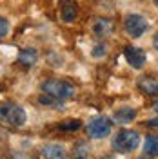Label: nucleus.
Returning <instances> with one entry per match:
<instances>
[{"label": "nucleus", "mask_w": 158, "mask_h": 159, "mask_svg": "<svg viewBox=\"0 0 158 159\" xmlns=\"http://www.w3.org/2000/svg\"><path fill=\"white\" fill-rule=\"evenodd\" d=\"M42 90L46 94H49L51 98L58 99V101H66L75 96V87L67 83V81H62V80H47L42 83Z\"/></svg>", "instance_id": "nucleus-1"}, {"label": "nucleus", "mask_w": 158, "mask_h": 159, "mask_svg": "<svg viewBox=\"0 0 158 159\" xmlns=\"http://www.w3.org/2000/svg\"><path fill=\"white\" fill-rule=\"evenodd\" d=\"M0 121L11 127H22L26 123V110L17 103L4 101L0 103Z\"/></svg>", "instance_id": "nucleus-2"}, {"label": "nucleus", "mask_w": 158, "mask_h": 159, "mask_svg": "<svg viewBox=\"0 0 158 159\" xmlns=\"http://www.w3.org/2000/svg\"><path fill=\"white\" fill-rule=\"evenodd\" d=\"M140 145V134L135 130H120L118 134L113 138V148L116 150L118 154H127L133 152Z\"/></svg>", "instance_id": "nucleus-3"}, {"label": "nucleus", "mask_w": 158, "mask_h": 159, "mask_svg": "<svg viewBox=\"0 0 158 159\" xmlns=\"http://www.w3.org/2000/svg\"><path fill=\"white\" fill-rule=\"evenodd\" d=\"M113 130V123L111 119L106 118V116H98V118L91 119L86 127V132H87L89 138L93 139H102V138H107Z\"/></svg>", "instance_id": "nucleus-4"}, {"label": "nucleus", "mask_w": 158, "mask_h": 159, "mask_svg": "<svg viewBox=\"0 0 158 159\" xmlns=\"http://www.w3.org/2000/svg\"><path fill=\"white\" fill-rule=\"evenodd\" d=\"M149 24L147 20L144 18L142 15H127L126 22H124V29L131 38H140L146 31H147Z\"/></svg>", "instance_id": "nucleus-5"}, {"label": "nucleus", "mask_w": 158, "mask_h": 159, "mask_svg": "<svg viewBox=\"0 0 158 159\" xmlns=\"http://www.w3.org/2000/svg\"><path fill=\"white\" fill-rule=\"evenodd\" d=\"M124 54H126V60H127V63L133 69H142L146 65V61H147L146 51L140 49V47H135V45H127L124 49Z\"/></svg>", "instance_id": "nucleus-6"}, {"label": "nucleus", "mask_w": 158, "mask_h": 159, "mask_svg": "<svg viewBox=\"0 0 158 159\" xmlns=\"http://www.w3.org/2000/svg\"><path fill=\"white\" fill-rule=\"evenodd\" d=\"M42 157L44 159H67L66 148L58 143H49L42 148Z\"/></svg>", "instance_id": "nucleus-7"}, {"label": "nucleus", "mask_w": 158, "mask_h": 159, "mask_svg": "<svg viewBox=\"0 0 158 159\" xmlns=\"http://www.w3.org/2000/svg\"><path fill=\"white\" fill-rule=\"evenodd\" d=\"M113 118H115V121L120 123V125L131 123L133 119L136 118V109H133V107H122V109H118L113 114Z\"/></svg>", "instance_id": "nucleus-8"}, {"label": "nucleus", "mask_w": 158, "mask_h": 159, "mask_svg": "<svg viewBox=\"0 0 158 159\" xmlns=\"http://www.w3.org/2000/svg\"><path fill=\"white\" fill-rule=\"evenodd\" d=\"M37 60H38V52H37V49H33V47L22 49L18 54V63L24 65V67H33L37 63Z\"/></svg>", "instance_id": "nucleus-9"}, {"label": "nucleus", "mask_w": 158, "mask_h": 159, "mask_svg": "<svg viewBox=\"0 0 158 159\" xmlns=\"http://www.w3.org/2000/svg\"><path fill=\"white\" fill-rule=\"evenodd\" d=\"M138 89L142 92H146L149 96H156L158 94V81L151 76H144L138 80Z\"/></svg>", "instance_id": "nucleus-10"}, {"label": "nucleus", "mask_w": 158, "mask_h": 159, "mask_svg": "<svg viewBox=\"0 0 158 159\" xmlns=\"http://www.w3.org/2000/svg\"><path fill=\"white\" fill-rule=\"evenodd\" d=\"M77 4L73 2V0H64V4H62V9H60V16L64 22H73V20L77 18Z\"/></svg>", "instance_id": "nucleus-11"}, {"label": "nucleus", "mask_w": 158, "mask_h": 159, "mask_svg": "<svg viewBox=\"0 0 158 159\" xmlns=\"http://www.w3.org/2000/svg\"><path fill=\"white\" fill-rule=\"evenodd\" d=\"M95 33L98 34V36H107L109 33H111V29H113V22L107 18H100L95 22Z\"/></svg>", "instance_id": "nucleus-12"}, {"label": "nucleus", "mask_w": 158, "mask_h": 159, "mask_svg": "<svg viewBox=\"0 0 158 159\" xmlns=\"http://www.w3.org/2000/svg\"><path fill=\"white\" fill-rule=\"evenodd\" d=\"M144 152L151 156V157H156L158 156V136H147L146 143H144Z\"/></svg>", "instance_id": "nucleus-13"}, {"label": "nucleus", "mask_w": 158, "mask_h": 159, "mask_svg": "<svg viewBox=\"0 0 158 159\" xmlns=\"http://www.w3.org/2000/svg\"><path fill=\"white\" fill-rule=\"evenodd\" d=\"M73 157H75V159H87L89 157L87 143H84V141L77 143V145H75V148H73Z\"/></svg>", "instance_id": "nucleus-14"}, {"label": "nucleus", "mask_w": 158, "mask_h": 159, "mask_svg": "<svg viewBox=\"0 0 158 159\" xmlns=\"http://www.w3.org/2000/svg\"><path fill=\"white\" fill-rule=\"evenodd\" d=\"M38 101L42 103V105H47V107H62V101H58V99H55V98H51L49 94H42L38 98Z\"/></svg>", "instance_id": "nucleus-15"}, {"label": "nucleus", "mask_w": 158, "mask_h": 159, "mask_svg": "<svg viewBox=\"0 0 158 159\" xmlns=\"http://www.w3.org/2000/svg\"><path fill=\"white\" fill-rule=\"evenodd\" d=\"M80 127H82V121L80 119H69V121H64L60 125L62 130H78Z\"/></svg>", "instance_id": "nucleus-16"}, {"label": "nucleus", "mask_w": 158, "mask_h": 159, "mask_svg": "<svg viewBox=\"0 0 158 159\" xmlns=\"http://www.w3.org/2000/svg\"><path fill=\"white\" fill-rule=\"evenodd\" d=\"M107 52V47H106V43H96L95 47H93V56L95 58H100V56H104Z\"/></svg>", "instance_id": "nucleus-17"}, {"label": "nucleus", "mask_w": 158, "mask_h": 159, "mask_svg": "<svg viewBox=\"0 0 158 159\" xmlns=\"http://www.w3.org/2000/svg\"><path fill=\"white\" fill-rule=\"evenodd\" d=\"M7 31H9V24H7V20L4 18V16H0V38H4V36L7 34Z\"/></svg>", "instance_id": "nucleus-18"}, {"label": "nucleus", "mask_w": 158, "mask_h": 159, "mask_svg": "<svg viewBox=\"0 0 158 159\" xmlns=\"http://www.w3.org/2000/svg\"><path fill=\"white\" fill-rule=\"evenodd\" d=\"M153 45H155V49L158 51V33L155 34V38H153Z\"/></svg>", "instance_id": "nucleus-19"}, {"label": "nucleus", "mask_w": 158, "mask_h": 159, "mask_svg": "<svg viewBox=\"0 0 158 159\" xmlns=\"http://www.w3.org/2000/svg\"><path fill=\"white\" fill-rule=\"evenodd\" d=\"M149 125H151V127H158V118L151 119V121H149Z\"/></svg>", "instance_id": "nucleus-20"}, {"label": "nucleus", "mask_w": 158, "mask_h": 159, "mask_svg": "<svg viewBox=\"0 0 158 159\" xmlns=\"http://www.w3.org/2000/svg\"><path fill=\"white\" fill-rule=\"evenodd\" d=\"M153 109H155V110H156V112H158V101H156V103H155V107H153Z\"/></svg>", "instance_id": "nucleus-21"}, {"label": "nucleus", "mask_w": 158, "mask_h": 159, "mask_svg": "<svg viewBox=\"0 0 158 159\" xmlns=\"http://www.w3.org/2000/svg\"><path fill=\"white\" fill-rule=\"evenodd\" d=\"M155 4H156V7H158V0H155Z\"/></svg>", "instance_id": "nucleus-22"}]
</instances>
